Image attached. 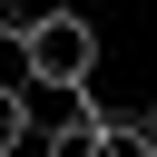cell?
Wrapping results in <instances>:
<instances>
[{"label": "cell", "instance_id": "obj_3", "mask_svg": "<svg viewBox=\"0 0 157 157\" xmlns=\"http://www.w3.org/2000/svg\"><path fill=\"white\" fill-rule=\"evenodd\" d=\"M29 128H39V118H29V88H20V78H0V157H10Z\"/></svg>", "mask_w": 157, "mask_h": 157}, {"label": "cell", "instance_id": "obj_4", "mask_svg": "<svg viewBox=\"0 0 157 157\" xmlns=\"http://www.w3.org/2000/svg\"><path fill=\"white\" fill-rule=\"evenodd\" d=\"M59 10H78V0H0V39L39 29V20H59Z\"/></svg>", "mask_w": 157, "mask_h": 157}, {"label": "cell", "instance_id": "obj_1", "mask_svg": "<svg viewBox=\"0 0 157 157\" xmlns=\"http://www.w3.org/2000/svg\"><path fill=\"white\" fill-rule=\"evenodd\" d=\"M88 69H98V29H88L78 10L20 29V88H59V78H88Z\"/></svg>", "mask_w": 157, "mask_h": 157}, {"label": "cell", "instance_id": "obj_2", "mask_svg": "<svg viewBox=\"0 0 157 157\" xmlns=\"http://www.w3.org/2000/svg\"><path fill=\"white\" fill-rule=\"evenodd\" d=\"M98 157H157L147 118H108V128H98Z\"/></svg>", "mask_w": 157, "mask_h": 157}]
</instances>
